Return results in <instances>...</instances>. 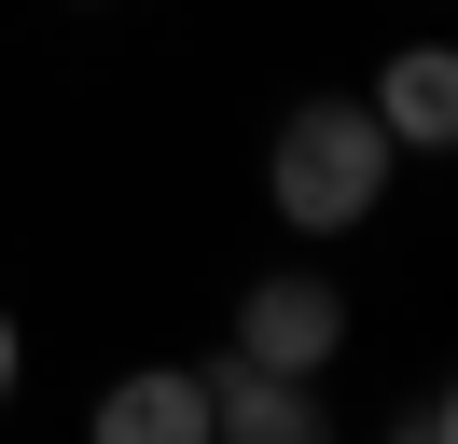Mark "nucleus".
Listing matches in <instances>:
<instances>
[{
  "label": "nucleus",
  "instance_id": "f257e3e1",
  "mask_svg": "<svg viewBox=\"0 0 458 444\" xmlns=\"http://www.w3.org/2000/svg\"><path fill=\"white\" fill-rule=\"evenodd\" d=\"M389 181H403V153L375 125V98H292L278 139H264V209L292 236H361L389 209Z\"/></svg>",
  "mask_w": 458,
  "mask_h": 444
},
{
  "label": "nucleus",
  "instance_id": "f03ea898",
  "mask_svg": "<svg viewBox=\"0 0 458 444\" xmlns=\"http://www.w3.org/2000/svg\"><path fill=\"white\" fill-rule=\"evenodd\" d=\"M236 347L278 361V375H334V361H347V292H334L319 264L250 278V292H236Z\"/></svg>",
  "mask_w": 458,
  "mask_h": 444
},
{
  "label": "nucleus",
  "instance_id": "7ed1b4c3",
  "mask_svg": "<svg viewBox=\"0 0 458 444\" xmlns=\"http://www.w3.org/2000/svg\"><path fill=\"white\" fill-rule=\"evenodd\" d=\"M195 388H208V431H223V444H319V431H334L319 375H278V361H250V347H223Z\"/></svg>",
  "mask_w": 458,
  "mask_h": 444
},
{
  "label": "nucleus",
  "instance_id": "20e7f679",
  "mask_svg": "<svg viewBox=\"0 0 458 444\" xmlns=\"http://www.w3.org/2000/svg\"><path fill=\"white\" fill-rule=\"evenodd\" d=\"M375 125H389V153H445L458 139V56L445 42H403L389 70H375Z\"/></svg>",
  "mask_w": 458,
  "mask_h": 444
},
{
  "label": "nucleus",
  "instance_id": "39448f33",
  "mask_svg": "<svg viewBox=\"0 0 458 444\" xmlns=\"http://www.w3.org/2000/svg\"><path fill=\"white\" fill-rule=\"evenodd\" d=\"M98 431H112V444H208V388L153 361V375H125V388H98Z\"/></svg>",
  "mask_w": 458,
  "mask_h": 444
},
{
  "label": "nucleus",
  "instance_id": "423d86ee",
  "mask_svg": "<svg viewBox=\"0 0 458 444\" xmlns=\"http://www.w3.org/2000/svg\"><path fill=\"white\" fill-rule=\"evenodd\" d=\"M14 361H29V347H14V305H0V403H14Z\"/></svg>",
  "mask_w": 458,
  "mask_h": 444
},
{
  "label": "nucleus",
  "instance_id": "0eeeda50",
  "mask_svg": "<svg viewBox=\"0 0 458 444\" xmlns=\"http://www.w3.org/2000/svg\"><path fill=\"white\" fill-rule=\"evenodd\" d=\"M70 14H112V0H70Z\"/></svg>",
  "mask_w": 458,
  "mask_h": 444
}]
</instances>
